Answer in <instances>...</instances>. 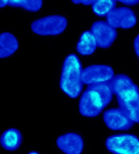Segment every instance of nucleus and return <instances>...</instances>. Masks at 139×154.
<instances>
[{"instance_id": "1", "label": "nucleus", "mask_w": 139, "mask_h": 154, "mask_svg": "<svg viewBox=\"0 0 139 154\" xmlns=\"http://www.w3.org/2000/svg\"><path fill=\"white\" fill-rule=\"evenodd\" d=\"M118 105L135 123H139V88L126 74H118L111 81Z\"/></svg>"}, {"instance_id": "2", "label": "nucleus", "mask_w": 139, "mask_h": 154, "mask_svg": "<svg viewBox=\"0 0 139 154\" xmlns=\"http://www.w3.org/2000/svg\"><path fill=\"white\" fill-rule=\"evenodd\" d=\"M114 95L112 83L89 86L81 96L79 112L86 118L99 116L112 101Z\"/></svg>"}, {"instance_id": "3", "label": "nucleus", "mask_w": 139, "mask_h": 154, "mask_svg": "<svg viewBox=\"0 0 139 154\" xmlns=\"http://www.w3.org/2000/svg\"><path fill=\"white\" fill-rule=\"evenodd\" d=\"M83 70L82 63L75 54H70L64 60L59 87L63 93L70 98H77L82 92Z\"/></svg>"}, {"instance_id": "4", "label": "nucleus", "mask_w": 139, "mask_h": 154, "mask_svg": "<svg viewBox=\"0 0 139 154\" xmlns=\"http://www.w3.org/2000/svg\"><path fill=\"white\" fill-rule=\"evenodd\" d=\"M68 27V19L62 15H51L36 20L30 29L38 36H58L62 34Z\"/></svg>"}, {"instance_id": "5", "label": "nucleus", "mask_w": 139, "mask_h": 154, "mask_svg": "<svg viewBox=\"0 0 139 154\" xmlns=\"http://www.w3.org/2000/svg\"><path fill=\"white\" fill-rule=\"evenodd\" d=\"M105 147L112 154H139V138L134 134H115L108 136Z\"/></svg>"}, {"instance_id": "6", "label": "nucleus", "mask_w": 139, "mask_h": 154, "mask_svg": "<svg viewBox=\"0 0 139 154\" xmlns=\"http://www.w3.org/2000/svg\"><path fill=\"white\" fill-rule=\"evenodd\" d=\"M114 77V70L111 66L105 64H94L84 68L82 81L85 85L90 86L109 83Z\"/></svg>"}, {"instance_id": "7", "label": "nucleus", "mask_w": 139, "mask_h": 154, "mask_svg": "<svg viewBox=\"0 0 139 154\" xmlns=\"http://www.w3.org/2000/svg\"><path fill=\"white\" fill-rule=\"evenodd\" d=\"M103 119L108 129L112 131L130 130L135 122L120 108H112L103 114Z\"/></svg>"}, {"instance_id": "8", "label": "nucleus", "mask_w": 139, "mask_h": 154, "mask_svg": "<svg viewBox=\"0 0 139 154\" xmlns=\"http://www.w3.org/2000/svg\"><path fill=\"white\" fill-rule=\"evenodd\" d=\"M90 31L96 40L98 47L101 49L111 47L118 36V32L115 28L111 26L104 20H98L93 23Z\"/></svg>"}, {"instance_id": "9", "label": "nucleus", "mask_w": 139, "mask_h": 154, "mask_svg": "<svg viewBox=\"0 0 139 154\" xmlns=\"http://www.w3.org/2000/svg\"><path fill=\"white\" fill-rule=\"evenodd\" d=\"M107 22L115 29H130L136 26L137 19L132 9L120 7L115 8L107 16Z\"/></svg>"}, {"instance_id": "10", "label": "nucleus", "mask_w": 139, "mask_h": 154, "mask_svg": "<svg viewBox=\"0 0 139 154\" xmlns=\"http://www.w3.org/2000/svg\"><path fill=\"white\" fill-rule=\"evenodd\" d=\"M55 143L64 154H81L85 147L82 136L76 132H68L59 136Z\"/></svg>"}, {"instance_id": "11", "label": "nucleus", "mask_w": 139, "mask_h": 154, "mask_svg": "<svg viewBox=\"0 0 139 154\" xmlns=\"http://www.w3.org/2000/svg\"><path fill=\"white\" fill-rule=\"evenodd\" d=\"M21 131L16 128H9L4 131L0 137L1 146L7 151L13 152L19 149L22 143Z\"/></svg>"}, {"instance_id": "12", "label": "nucleus", "mask_w": 139, "mask_h": 154, "mask_svg": "<svg viewBox=\"0 0 139 154\" xmlns=\"http://www.w3.org/2000/svg\"><path fill=\"white\" fill-rule=\"evenodd\" d=\"M19 48L18 39L11 32H4L0 35V59H5L15 54Z\"/></svg>"}, {"instance_id": "13", "label": "nucleus", "mask_w": 139, "mask_h": 154, "mask_svg": "<svg viewBox=\"0 0 139 154\" xmlns=\"http://www.w3.org/2000/svg\"><path fill=\"white\" fill-rule=\"evenodd\" d=\"M98 45L94 35L90 30H86L81 33L80 39L77 43V51L82 56H90L95 52Z\"/></svg>"}, {"instance_id": "14", "label": "nucleus", "mask_w": 139, "mask_h": 154, "mask_svg": "<svg viewBox=\"0 0 139 154\" xmlns=\"http://www.w3.org/2000/svg\"><path fill=\"white\" fill-rule=\"evenodd\" d=\"M43 1L42 0H1L0 8L12 7L20 8L30 12H37L43 8Z\"/></svg>"}, {"instance_id": "15", "label": "nucleus", "mask_w": 139, "mask_h": 154, "mask_svg": "<svg viewBox=\"0 0 139 154\" xmlns=\"http://www.w3.org/2000/svg\"><path fill=\"white\" fill-rule=\"evenodd\" d=\"M116 3L115 0H94L92 11L99 17H107L115 8Z\"/></svg>"}, {"instance_id": "16", "label": "nucleus", "mask_w": 139, "mask_h": 154, "mask_svg": "<svg viewBox=\"0 0 139 154\" xmlns=\"http://www.w3.org/2000/svg\"><path fill=\"white\" fill-rule=\"evenodd\" d=\"M134 49L136 54L137 57L139 59V34H137L134 38Z\"/></svg>"}, {"instance_id": "17", "label": "nucleus", "mask_w": 139, "mask_h": 154, "mask_svg": "<svg viewBox=\"0 0 139 154\" xmlns=\"http://www.w3.org/2000/svg\"><path fill=\"white\" fill-rule=\"evenodd\" d=\"M72 3H74V4H83V5L89 6L93 5L94 1V0H88V1H84V0H72Z\"/></svg>"}, {"instance_id": "18", "label": "nucleus", "mask_w": 139, "mask_h": 154, "mask_svg": "<svg viewBox=\"0 0 139 154\" xmlns=\"http://www.w3.org/2000/svg\"><path fill=\"white\" fill-rule=\"evenodd\" d=\"M119 2L127 6H134L139 4V0H120Z\"/></svg>"}, {"instance_id": "19", "label": "nucleus", "mask_w": 139, "mask_h": 154, "mask_svg": "<svg viewBox=\"0 0 139 154\" xmlns=\"http://www.w3.org/2000/svg\"><path fill=\"white\" fill-rule=\"evenodd\" d=\"M28 154H40V153H39V152L37 151H31V152H29Z\"/></svg>"}]
</instances>
